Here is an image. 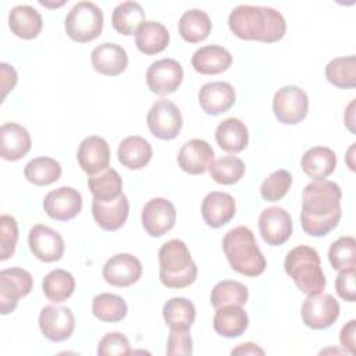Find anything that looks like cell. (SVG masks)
Returning a JSON list of instances; mask_svg holds the SVG:
<instances>
[{
    "mask_svg": "<svg viewBox=\"0 0 356 356\" xmlns=\"http://www.w3.org/2000/svg\"><path fill=\"white\" fill-rule=\"evenodd\" d=\"M192 67L203 75H216L227 71L232 64L231 53L217 44H207L197 49L192 56Z\"/></svg>",
    "mask_w": 356,
    "mask_h": 356,
    "instance_id": "cell-25",
    "label": "cell"
},
{
    "mask_svg": "<svg viewBox=\"0 0 356 356\" xmlns=\"http://www.w3.org/2000/svg\"><path fill=\"white\" fill-rule=\"evenodd\" d=\"M231 32L243 40H259L266 43L278 42L286 32L284 15L266 6L241 4L235 7L228 17Z\"/></svg>",
    "mask_w": 356,
    "mask_h": 356,
    "instance_id": "cell-2",
    "label": "cell"
},
{
    "mask_svg": "<svg viewBox=\"0 0 356 356\" xmlns=\"http://www.w3.org/2000/svg\"><path fill=\"white\" fill-rule=\"evenodd\" d=\"M217 145L228 153H239L249 143V131L245 122L236 117L221 121L216 129Z\"/></svg>",
    "mask_w": 356,
    "mask_h": 356,
    "instance_id": "cell-29",
    "label": "cell"
},
{
    "mask_svg": "<svg viewBox=\"0 0 356 356\" xmlns=\"http://www.w3.org/2000/svg\"><path fill=\"white\" fill-rule=\"evenodd\" d=\"M193 352L192 338L189 330L170 328L167 341V355L170 356H189Z\"/></svg>",
    "mask_w": 356,
    "mask_h": 356,
    "instance_id": "cell-46",
    "label": "cell"
},
{
    "mask_svg": "<svg viewBox=\"0 0 356 356\" xmlns=\"http://www.w3.org/2000/svg\"><path fill=\"white\" fill-rule=\"evenodd\" d=\"M231 355H264V350L253 342H246L232 349Z\"/></svg>",
    "mask_w": 356,
    "mask_h": 356,
    "instance_id": "cell-50",
    "label": "cell"
},
{
    "mask_svg": "<svg viewBox=\"0 0 356 356\" xmlns=\"http://www.w3.org/2000/svg\"><path fill=\"white\" fill-rule=\"evenodd\" d=\"M292 175L286 170H277L271 172L260 185V195L267 202L281 200L291 189Z\"/></svg>",
    "mask_w": 356,
    "mask_h": 356,
    "instance_id": "cell-43",
    "label": "cell"
},
{
    "mask_svg": "<svg viewBox=\"0 0 356 356\" xmlns=\"http://www.w3.org/2000/svg\"><path fill=\"white\" fill-rule=\"evenodd\" d=\"M170 42L167 28L157 21H145L135 33V43L139 51L145 54H157L163 51Z\"/></svg>",
    "mask_w": 356,
    "mask_h": 356,
    "instance_id": "cell-31",
    "label": "cell"
},
{
    "mask_svg": "<svg viewBox=\"0 0 356 356\" xmlns=\"http://www.w3.org/2000/svg\"><path fill=\"white\" fill-rule=\"evenodd\" d=\"M235 89L231 83L216 81L203 85L197 99L202 110L210 115H218L228 111L235 103Z\"/></svg>",
    "mask_w": 356,
    "mask_h": 356,
    "instance_id": "cell-20",
    "label": "cell"
},
{
    "mask_svg": "<svg viewBox=\"0 0 356 356\" xmlns=\"http://www.w3.org/2000/svg\"><path fill=\"white\" fill-rule=\"evenodd\" d=\"M43 209L50 218L68 221L82 210V196L71 186H60L44 196Z\"/></svg>",
    "mask_w": 356,
    "mask_h": 356,
    "instance_id": "cell-15",
    "label": "cell"
},
{
    "mask_svg": "<svg viewBox=\"0 0 356 356\" xmlns=\"http://www.w3.org/2000/svg\"><path fill=\"white\" fill-rule=\"evenodd\" d=\"M284 268L300 292L306 295H316L324 291L325 275L316 249L306 245L293 248L285 257Z\"/></svg>",
    "mask_w": 356,
    "mask_h": 356,
    "instance_id": "cell-5",
    "label": "cell"
},
{
    "mask_svg": "<svg viewBox=\"0 0 356 356\" xmlns=\"http://www.w3.org/2000/svg\"><path fill=\"white\" fill-rule=\"evenodd\" d=\"M210 177L221 185L236 184L245 174V163L236 156H224L209 167Z\"/></svg>",
    "mask_w": 356,
    "mask_h": 356,
    "instance_id": "cell-41",
    "label": "cell"
},
{
    "mask_svg": "<svg viewBox=\"0 0 356 356\" xmlns=\"http://www.w3.org/2000/svg\"><path fill=\"white\" fill-rule=\"evenodd\" d=\"M127 302L118 295L103 292L93 298L92 313L100 321L118 323L127 316Z\"/></svg>",
    "mask_w": 356,
    "mask_h": 356,
    "instance_id": "cell-38",
    "label": "cell"
},
{
    "mask_svg": "<svg viewBox=\"0 0 356 356\" xmlns=\"http://www.w3.org/2000/svg\"><path fill=\"white\" fill-rule=\"evenodd\" d=\"M88 186L93 199L110 202L122 193V179L114 168H106L95 175H89Z\"/></svg>",
    "mask_w": 356,
    "mask_h": 356,
    "instance_id": "cell-34",
    "label": "cell"
},
{
    "mask_svg": "<svg viewBox=\"0 0 356 356\" xmlns=\"http://www.w3.org/2000/svg\"><path fill=\"white\" fill-rule=\"evenodd\" d=\"M18 242V224L13 216L0 217V260L4 261L14 254Z\"/></svg>",
    "mask_w": 356,
    "mask_h": 356,
    "instance_id": "cell-44",
    "label": "cell"
},
{
    "mask_svg": "<svg viewBox=\"0 0 356 356\" xmlns=\"http://www.w3.org/2000/svg\"><path fill=\"white\" fill-rule=\"evenodd\" d=\"M303 172L314 181H323L337 167V154L327 146H314L306 150L300 160Z\"/></svg>",
    "mask_w": 356,
    "mask_h": 356,
    "instance_id": "cell-27",
    "label": "cell"
},
{
    "mask_svg": "<svg viewBox=\"0 0 356 356\" xmlns=\"http://www.w3.org/2000/svg\"><path fill=\"white\" fill-rule=\"evenodd\" d=\"M61 164L51 157H35L24 168V175L33 185H50L60 179Z\"/></svg>",
    "mask_w": 356,
    "mask_h": 356,
    "instance_id": "cell-36",
    "label": "cell"
},
{
    "mask_svg": "<svg viewBox=\"0 0 356 356\" xmlns=\"http://www.w3.org/2000/svg\"><path fill=\"white\" fill-rule=\"evenodd\" d=\"M131 353V346L128 338L121 334V332H108L106 334L97 346V355L99 356H122V355H129Z\"/></svg>",
    "mask_w": 356,
    "mask_h": 356,
    "instance_id": "cell-45",
    "label": "cell"
},
{
    "mask_svg": "<svg viewBox=\"0 0 356 356\" xmlns=\"http://www.w3.org/2000/svg\"><path fill=\"white\" fill-rule=\"evenodd\" d=\"M39 327L49 341L63 342L74 332L75 317L68 307L49 305L40 310Z\"/></svg>",
    "mask_w": 356,
    "mask_h": 356,
    "instance_id": "cell-13",
    "label": "cell"
},
{
    "mask_svg": "<svg viewBox=\"0 0 356 356\" xmlns=\"http://www.w3.org/2000/svg\"><path fill=\"white\" fill-rule=\"evenodd\" d=\"M325 78L330 83L341 89L356 86V58L355 56L332 58L325 65Z\"/></svg>",
    "mask_w": 356,
    "mask_h": 356,
    "instance_id": "cell-39",
    "label": "cell"
},
{
    "mask_svg": "<svg viewBox=\"0 0 356 356\" xmlns=\"http://www.w3.org/2000/svg\"><path fill=\"white\" fill-rule=\"evenodd\" d=\"M339 342L348 353H356V320H349L341 330Z\"/></svg>",
    "mask_w": 356,
    "mask_h": 356,
    "instance_id": "cell-48",
    "label": "cell"
},
{
    "mask_svg": "<svg viewBox=\"0 0 356 356\" xmlns=\"http://www.w3.org/2000/svg\"><path fill=\"white\" fill-rule=\"evenodd\" d=\"M163 317L170 328L189 330L195 321L196 309L186 298H171L163 306Z\"/></svg>",
    "mask_w": 356,
    "mask_h": 356,
    "instance_id": "cell-37",
    "label": "cell"
},
{
    "mask_svg": "<svg viewBox=\"0 0 356 356\" xmlns=\"http://www.w3.org/2000/svg\"><path fill=\"white\" fill-rule=\"evenodd\" d=\"M248 298L249 291L243 284L232 280H222L211 289L210 302L216 309L225 305L243 306L248 302Z\"/></svg>",
    "mask_w": 356,
    "mask_h": 356,
    "instance_id": "cell-40",
    "label": "cell"
},
{
    "mask_svg": "<svg viewBox=\"0 0 356 356\" xmlns=\"http://www.w3.org/2000/svg\"><path fill=\"white\" fill-rule=\"evenodd\" d=\"M355 273L356 267H349L345 270H339V274L335 280V289L341 299L348 302H355L356 289H355Z\"/></svg>",
    "mask_w": 356,
    "mask_h": 356,
    "instance_id": "cell-47",
    "label": "cell"
},
{
    "mask_svg": "<svg viewBox=\"0 0 356 356\" xmlns=\"http://www.w3.org/2000/svg\"><path fill=\"white\" fill-rule=\"evenodd\" d=\"M0 76H1V99L4 100L7 93L13 90L17 83V72L13 65L7 63H0Z\"/></svg>",
    "mask_w": 356,
    "mask_h": 356,
    "instance_id": "cell-49",
    "label": "cell"
},
{
    "mask_svg": "<svg viewBox=\"0 0 356 356\" xmlns=\"http://www.w3.org/2000/svg\"><path fill=\"white\" fill-rule=\"evenodd\" d=\"M31 136L26 128L17 122H6L0 128V156L7 161H17L31 150Z\"/></svg>",
    "mask_w": 356,
    "mask_h": 356,
    "instance_id": "cell-23",
    "label": "cell"
},
{
    "mask_svg": "<svg viewBox=\"0 0 356 356\" xmlns=\"http://www.w3.org/2000/svg\"><path fill=\"white\" fill-rule=\"evenodd\" d=\"M339 303L330 293L307 295L302 305V320L313 330H325L331 327L339 316Z\"/></svg>",
    "mask_w": 356,
    "mask_h": 356,
    "instance_id": "cell-10",
    "label": "cell"
},
{
    "mask_svg": "<svg viewBox=\"0 0 356 356\" xmlns=\"http://www.w3.org/2000/svg\"><path fill=\"white\" fill-rule=\"evenodd\" d=\"M249 325V317L239 305H225L216 309L213 327L225 338L241 337Z\"/></svg>",
    "mask_w": 356,
    "mask_h": 356,
    "instance_id": "cell-26",
    "label": "cell"
},
{
    "mask_svg": "<svg viewBox=\"0 0 356 356\" xmlns=\"http://www.w3.org/2000/svg\"><path fill=\"white\" fill-rule=\"evenodd\" d=\"M177 161L181 170L188 174H203L214 161V150L203 139H191L179 149Z\"/></svg>",
    "mask_w": 356,
    "mask_h": 356,
    "instance_id": "cell-19",
    "label": "cell"
},
{
    "mask_svg": "<svg viewBox=\"0 0 356 356\" xmlns=\"http://www.w3.org/2000/svg\"><path fill=\"white\" fill-rule=\"evenodd\" d=\"M76 159L81 168L88 175H95L108 168V164H110L108 143L97 135H90L81 142L76 152Z\"/></svg>",
    "mask_w": 356,
    "mask_h": 356,
    "instance_id": "cell-18",
    "label": "cell"
},
{
    "mask_svg": "<svg viewBox=\"0 0 356 356\" xmlns=\"http://www.w3.org/2000/svg\"><path fill=\"white\" fill-rule=\"evenodd\" d=\"M235 216V200L229 193L213 191L202 202V217L211 228L228 224Z\"/></svg>",
    "mask_w": 356,
    "mask_h": 356,
    "instance_id": "cell-24",
    "label": "cell"
},
{
    "mask_svg": "<svg viewBox=\"0 0 356 356\" xmlns=\"http://www.w3.org/2000/svg\"><path fill=\"white\" fill-rule=\"evenodd\" d=\"M118 161L129 170H140L153 156L152 145L142 136H127L118 145Z\"/></svg>",
    "mask_w": 356,
    "mask_h": 356,
    "instance_id": "cell-30",
    "label": "cell"
},
{
    "mask_svg": "<svg viewBox=\"0 0 356 356\" xmlns=\"http://www.w3.org/2000/svg\"><path fill=\"white\" fill-rule=\"evenodd\" d=\"M175 220V206L165 197L150 199L142 209V225L150 236H163L172 229Z\"/></svg>",
    "mask_w": 356,
    "mask_h": 356,
    "instance_id": "cell-12",
    "label": "cell"
},
{
    "mask_svg": "<svg viewBox=\"0 0 356 356\" xmlns=\"http://www.w3.org/2000/svg\"><path fill=\"white\" fill-rule=\"evenodd\" d=\"M179 35L189 43H197L204 40L211 32V21L207 13L199 8H191L185 11L178 21Z\"/></svg>",
    "mask_w": 356,
    "mask_h": 356,
    "instance_id": "cell-32",
    "label": "cell"
},
{
    "mask_svg": "<svg viewBox=\"0 0 356 356\" xmlns=\"http://www.w3.org/2000/svg\"><path fill=\"white\" fill-rule=\"evenodd\" d=\"M307 110L309 97L299 86H282L273 97V111L281 124L295 125L300 122L307 115Z\"/></svg>",
    "mask_w": 356,
    "mask_h": 356,
    "instance_id": "cell-7",
    "label": "cell"
},
{
    "mask_svg": "<svg viewBox=\"0 0 356 356\" xmlns=\"http://www.w3.org/2000/svg\"><path fill=\"white\" fill-rule=\"evenodd\" d=\"M259 231L267 245L280 246L292 235V218L282 207H267L259 217Z\"/></svg>",
    "mask_w": 356,
    "mask_h": 356,
    "instance_id": "cell-14",
    "label": "cell"
},
{
    "mask_svg": "<svg viewBox=\"0 0 356 356\" xmlns=\"http://www.w3.org/2000/svg\"><path fill=\"white\" fill-rule=\"evenodd\" d=\"M142 275V263L129 253L111 256L103 266V278L107 284L125 288L135 284Z\"/></svg>",
    "mask_w": 356,
    "mask_h": 356,
    "instance_id": "cell-16",
    "label": "cell"
},
{
    "mask_svg": "<svg viewBox=\"0 0 356 356\" xmlns=\"http://www.w3.org/2000/svg\"><path fill=\"white\" fill-rule=\"evenodd\" d=\"M222 250L229 266L242 275L257 277L266 270L267 263L257 246L256 238L245 225H238L225 234Z\"/></svg>",
    "mask_w": 356,
    "mask_h": 356,
    "instance_id": "cell-3",
    "label": "cell"
},
{
    "mask_svg": "<svg viewBox=\"0 0 356 356\" xmlns=\"http://www.w3.org/2000/svg\"><path fill=\"white\" fill-rule=\"evenodd\" d=\"M145 10L136 1H122L120 3L113 14H111V24L113 28L121 35H134L136 33L138 28L146 21L145 19Z\"/></svg>",
    "mask_w": 356,
    "mask_h": 356,
    "instance_id": "cell-33",
    "label": "cell"
},
{
    "mask_svg": "<svg viewBox=\"0 0 356 356\" xmlns=\"http://www.w3.org/2000/svg\"><path fill=\"white\" fill-rule=\"evenodd\" d=\"M328 260L334 270L356 267V241L353 236H341L331 243Z\"/></svg>",
    "mask_w": 356,
    "mask_h": 356,
    "instance_id": "cell-42",
    "label": "cell"
},
{
    "mask_svg": "<svg viewBox=\"0 0 356 356\" xmlns=\"http://www.w3.org/2000/svg\"><path fill=\"white\" fill-rule=\"evenodd\" d=\"M159 277L164 286L181 289L196 281L197 267L184 241L170 239L159 250Z\"/></svg>",
    "mask_w": 356,
    "mask_h": 356,
    "instance_id": "cell-4",
    "label": "cell"
},
{
    "mask_svg": "<svg viewBox=\"0 0 356 356\" xmlns=\"http://www.w3.org/2000/svg\"><path fill=\"white\" fill-rule=\"evenodd\" d=\"M8 26L21 39H35L43 26L42 15L28 4H18L8 13Z\"/></svg>",
    "mask_w": 356,
    "mask_h": 356,
    "instance_id": "cell-28",
    "label": "cell"
},
{
    "mask_svg": "<svg viewBox=\"0 0 356 356\" xmlns=\"http://www.w3.org/2000/svg\"><path fill=\"white\" fill-rule=\"evenodd\" d=\"M90 61L99 74L115 76L125 71L128 65V54L120 44L104 42L92 50Z\"/></svg>",
    "mask_w": 356,
    "mask_h": 356,
    "instance_id": "cell-22",
    "label": "cell"
},
{
    "mask_svg": "<svg viewBox=\"0 0 356 356\" xmlns=\"http://www.w3.org/2000/svg\"><path fill=\"white\" fill-rule=\"evenodd\" d=\"M353 149H355V143L350 146V149H349V152H348V156H349V159H348V165H349V168L352 170V171H355V165L352 164V161H350V157H352V152H353Z\"/></svg>",
    "mask_w": 356,
    "mask_h": 356,
    "instance_id": "cell-52",
    "label": "cell"
},
{
    "mask_svg": "<svg viewBox=\"0 0 356 356\" xmlns=\"http://www.w3.org/2000/svg\"><path fill=\"white\" fill-rule=\"evenodd\" d=\"M342 192L332 181H313L302 192V229L310 236H324L341 220Z\"/></svg>",
    "mask_w": 356,
    "mask_h": 356,
    "instance_id": "cell-1",
    "label": "cell"
},
{
    "mask_svg": "<svg viewBox=\"0 0 356 356\" xmlns=\"http://www.w3.org/2000/svg\"><path fill=\"white\" fill-rule=\"evenodd\" d=\"M33 286L32 275L19 267L0 271V313H13L18 300L26 296Z\"/></svg>",
    "mask_w": 356,
    "mask_h": 356,
    "instance_id": "cell-9",
    "label": "cell"
},
{
    "mask_svg": "<svg viewBox=\"0 0 356 356\" xmlns=\"http://www.w3.org/2000/svg\"><path fill=\"white\" fill-rule=\"evenodd\" d=\"M103 11L92 1H78L68 11L64 22L67 35L79 43L96 39L103 29Z\"/></svg>",
    "mask_w": 356,
    "mask_h": 356,
    "instance_id": "cell-6",
    "label": "cell"
},
{
    "mask_svg": "<svg viewBox=\"0 0 356 356\" xmlns=\"http://www.w3.org/2000/svg\"><path fill=\"white\" fill-rule=\"evenodd\" d=\"M353 106H355V102L352 100V102H350V104L348 106V110L345 111L346 114H349V118H346V120H345V122H346V125L349 127V129H350L352 132L355 131V129H353V111H352V110H353Z\"/></svg>",
    "mask_w": 356,
    "mask_h": 356,
    "instance_id": "cell-51",
    "label": "cell"
},
{
    "mask_svg": "<svg viewBox=\"0 0 356 356\" xmlns=\"http://www.w3.org/2000/svg\"><path fill=\"white\" fill-rule=\"evenodd\" d=\"M146 122L153 136L170 140L181 132L182 115L179 108L171 100L160 99L152 104Z\"/></svg>",
    "mask_w": 356,
    "mask_h": 356,
    "instance_id": "cell-8",
    "label": "cell"
},
{
    "mask_svg": "<svg viewBox=\"0 0 356 356\" xmlns=\"http://www.w3.org/2000/svg\"><path fill=\"white\" fill-rule=\"evenodd\" d=\"M28 245L33 256L44 263L57 261L64 253V239L53 228L38 224L33 225L28 235Z\"/></svg>",
    "mask_w": 356,
    "mask_h": 356,
    "instance_id": "cell-17",
    "label": "cell"
},
{
    "mask_svg": "<svg viewBox=\"0 0 356 356\" xmlns=\"http://www.w3.org/2000/svg\"><path fill=\"white\" fill-rule=\"evenodd\" d=\"M92 214L95 221L104 231H117L121 228L129 214V203L124 193L110 202L93 199Z\"/></svg>",
    "mask_w": 356,
    "mask_h": 356,
    "instance_id": "cell-21",
    "label": "cell"
},
{
    "mask_svg": "<svg viewBox=\"0 0 356 356\" xmlns=\"http://www.w3.org/2000/svg\"><path fill=\"white\" fill-rule=\"evenodd\" d=\"M44 296L53 303H61L67 300L75 291V280L71 273L56 268L51 270L42 282Z\"/></svg>",
    "mask_w": 356,
    "mask_h": 356,
    "instance_id": "cell-35",
    "label": "cell"
},
{
    "mask_svg": "<svg viewBox=\"0 0 356 356\" xmlns=\"http://www.w3.org/2000/svg\"><path fill=\"white\" fill-rule=\"evenodd\" d=\"M184 78L181 64L174 58H161L153 61L146 71V83L149 89L159 96H165L178 89Z\"/></svg>",
    "mask_w": 356,
    "mask_h": 356,
    "instance_id": "cell-11",
    "label": "cell"
}]
</instances>
